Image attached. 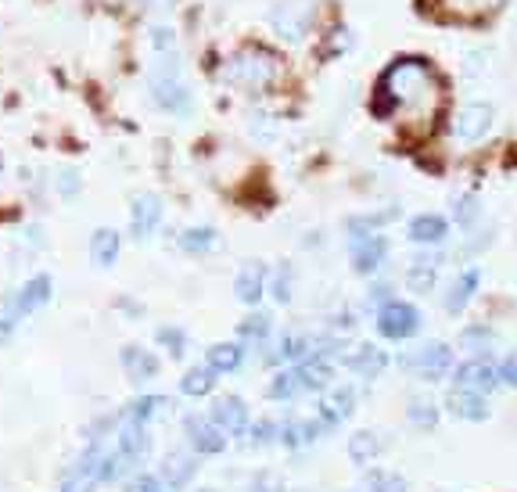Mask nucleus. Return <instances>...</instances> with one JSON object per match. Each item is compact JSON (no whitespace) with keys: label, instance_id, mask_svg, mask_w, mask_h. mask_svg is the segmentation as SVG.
I'll list each match as a JSON object with an SVG mask.
<instances>
[{"label":"nucleus","instance_id":"obj_1","mask_svg":"<svg viewBox=\"0 0 517 492\" xmlns=\"http://www.w3.org/2000/svg\"><path fill=\"white\" fill-rule=\"evenodd\" d=\"M434 101H438L434 72L416 57H399L381 75V101H377L381 115H388L395 108L409 111V115H427V111H434Z\"/></svg>","mask_w":517,"mask_h":492},{"label":"nucleus","instance_id":"obj_2","mask_svg":"<svg viewBox=\"0 0 517 492\" xmlns=\"http://www.w3.org/2000/svg\"><path fill=\"white\" fill-rule=\"evenodd\" d=\"M219 75H223V83L237 86V90H244V93H262V90H269L273 79L280 75V61H276V54H269L266 47H241V50H233V54L223 61Z\"/></svg>","mask_w":517,"mask_h":492},{"label":"nucleus","instance_id":"obj_3","mask_svg":"<svg viewBox=\"0 0 517 492\" xmlns=\"http://www.w3.org/2000/svg\"><path fill=\"white\" fill-rule=\"evenodd\" d=\"M147 90H151V101L172 115H187L190 111V90H187V79H183V65L172 50L158 54L147 68Z\"/></svg>","mask_w":517,"mask_h":492},{"label":"nucleus","instance_id":"obj_4","mask_svg":"<svg viewBox=\"0 0 517 492\" xmlns=\"http://www.w3.org/2000/svg\"><path fill=\"white\" fill-rule=\"evenodd\" d=\"M312 14H316V4L312 0H276L269 7V25L280 40L287 43H298L309 25H312Z\"/></svg>","mask_w":517,"mask_h":492},{"label":"nucleus","instance_id":"obj_5","mask_svg":"<svg viewBox=\"0 0 517 492\" xmlns=\"http://www.w3.org/2000/svg\"><path fill=\"white\" fill-rule=\"evenodd\" d=\"M399 366H406V370L420 373L424 381H438V377H442V373L452 366V348H449V345H442V341H427V345H420V348H413V352L399 356Z\"/></svg>","mask_w":517,"mask_h":492},{"label":"nucleus","instance_id":"obj_6","mask_svg":"<svg viewBox=\"0 0 517 492\" xmlns=\"http://www.w3.org/2000/svg\"><path fill=\"white\" fill-rule=\"evenodd\" d=\"M384 251H388V241L381 233H370V230L348 223V255H352L355 273H373L384 262Z\"/></svg>","mask_w":517,"mask_h":492},{"label":"nucleus","instance_id":"obj_7","mask_svg":"<svg viewBox=\"0 0 517 492\" xmlns=\"http://www.w3.org/2000/svg\"><path fill=\"white\" fill-rule=\"evenodd\" d=\"M377 330L391 341H402V338H413L420 330V312L409 305V302H388L381 305L377 312Z\"/></svg>","mask_w":517,"mask_h":492},{"label":"nucleus","instance_id":"obj_8","mask_svg":"<svg viewBox=\"0 0 517 492\" xmlns=\"http://www.w3.org/2000/svg\"><path fill=\"white\" fill-rule=\"evenodd\" d=\"M488 126H492V108H488V104H463V108L452 115L449 133H452L456 140L470 144V140H481V136L488 133Z\"/></svg>","mask_w":517,"mask_h":492},{"label":"nucleus","instance_id":"obj_9","mask_svg":"<svg viewBox=\"0 0 517 492\" xmlns=\"http://www.w3.org/2000/svg\"><path fill=\"white\" fill-rule=\"evenodd\" d=\"M452 381H456L460 391L485 395V391H492V388L499 384V373H495V366H492L488 359H467V363H460V366L452 370Z\"/></svg>","mask_w":517,"mask_h":492},{"label":"nucleus","instance_id":"obj_10","mask_svg":"<svg viewBox=\"0 0 517 492\" xmlns=\"http://www.w3.org/2000/svg\"><path fill=\"white\" fill-rule=\"evenodd\" d=\"M183 431H187L194 452H201V456H212V452H223V449H226V435H223L212 420H205V417H197V413L183 420Z\"/></svg>","mask_w":517,"mask_h":492},{"label":"nucleus","instance_id":"obj_11","mask_svg":"<svg viewBox=\"0 0 517 492\" xmlns=\"http://www.w3.org/2000/svg\"><path fill=\"white\" fill-rule=\"evenodd\" d=\"M212 424L223 431V435H244L248 431V406H244V399H237V395H226V399H219L215 406H212Z\"/></svg>","mask_w":517,"mask_h":492},{"label":"nucleus","instance_id":"obj_12","mask_svg":"<svg viewBox=\"0 0 517 492\" xmlns=\"http://www.w3.org/2000/svg\"><path fill=\"white\" fill-rule=\"evenodd\" d=\"M144 427H147V424L126 417L122 427H118V435H115V452L126 456L129 463H136V460L147 452V431H144Z\"/></svg>","mask_w":517,"mask_h":492},{"label":"nucleus","instance_id":"obj_13","mask_svg":"<svg viewBox=\"0 0 517 492\" xmlns=\"http://www.w3.org/2000/svg\"><path fill=\"white\" fill-rule=\"evenodd\" d=\"M158 219H162V201H158L154 194H136V198H133V212H129V226H133V233H136V237L154 233Z\"/></svg>","mask_w":517,"mask_h":492},{"label":"nucleus","instance_id":"obj_14","mask_svg":"<svg viewBox=\"0 0 517 492\" xmlns=\"http://www.w3.org/2000/svg\"><path fill=\"white\" fill-rule=\"evenodd\" d=\"M262 291H266V266H262V262H248V266L237 273V280H233V294H237L244 305H258Z\"/></svg>","mask_w":517,"mask_h":492},{"label":"nucleus","instance_id":"obj_15","mask_svg":"<svg viewBox=\"0 0 517 492\" xmlns=\"http://www.w3.org/2000/svg\"><path fill=\"white\" fill-rule=\"evenodd\" d=\"M341 363H345V370H352L359 377H381V370L388 366V356L381 348H373V345H359L355 352L341 356Z\"/></svg>","mask_w":517,"mask_h":492},{"label":"nucleus","instance_id":"obj_16","mask_svg":"<svg viewBox=\"0 0 517 492\" xmlns=\"http://www.w3.org/2000/svg\"><path fill=\"white\" fill-rule=\"evenodd\" d=\"M122 370H126V377L129 381H136V384H144V381H151V377H158V359L147 352V348H136V345H129V348H122Z\"/></svg>","mask_w":517,"mask_h":492},{"label":"nucleus","instance_id":"obj_17","mask_svg":"<svg viewBox=\"0 0 517 492\" xmlns=\"http://www.w3.org/2000/svg\"><path fill=\"white\" fill-rule=\"evenodd\" d=\"M352 402H355L352 388H334L330 395H323V402H320V420H323V427L345 424V420L352 417Z\"/></svg>","mask_w":517,"mask_h":492},{"label":"nucleus","instance_id":"obj_18","mask_svg":"<svg viewBox=\"0 0 517 492\" xmlns=\"http://www.w3.org/2000/svg\"><path fill=\"white\" fill-rule=\"evenodd\" d=\"M445 409H449L452 417H460V420H485V417H488V402H485V395L460 391V388H452V391L445 395Z\"/></svg>","mask_w":517,"mask_h":492},{"label":"nucleus","instance_id":"obj_19","mask_svg":"<svg viewBox=\"0 0 517 492\" xmlns=\"http://www.w3.org/2000/svg\"><path fill=\"white\" fill-rule=\"evenodd\" d=\"M194 474H197V463L190 452H169L162 460V485L165 488H183V485H190Z\"/></svg>","mask_w":517,"mask_h":492},{"label":"nucleus","instance_id":"obj_20","mask_svg":"<svg viewBox=\"0 0 517 492\" xmlns=\"http://www.w3.org/2000/svg\"><path fill=\"white\" fill-rule=\"evenodd\" d=\"M445 233H449V223L434 212H424L409 223V241H416V244H442Z\"/></svg>","mask_w":517,"mask_h":492},{"label":"nucleus","instance_id":"obj_21","mask_svg":"<svg viewBox=\"0 0 517 492\" xmlns=\"http://www.w3.org/2000/svg\"><path fill=\"white\" fill-rule=\"evenodd\" d=\"M478 284H481V273H478V266L463 269V273L452 280V291H449V298H445V309H449L452 316H456V312H463V309H467V302L474 298Z\"/></svg>","mask_w":517,"mask_h":492},{"label":"nucleus","instance_id":"obj_22","mask_svg":"<svg viewBox=\"0 0 517 492\" xmlns=\"http://www.w3.org/2000/svg\"><path fill=\"white\" fill-rule=\"evenodd\" d=\"M50 298V277H32L18 294H14V305H18V316H25V312H36L43 302Z\"/></svg>","mask_w":517,"mask_h":492},{"label":"nucleus","instance_id":"obj_23","mask_svg":"<svg viewBox=\"0 0 517 492\" xmlns=\"http://www.w3.org/2000/svg\"><path fill=\"white\" fill-rule=\"evenodd\" d=\"M205 366L215 370V373H230L241 366V345H230V341H219L205 352Z\"/></svg>","mask_w":517,"mask_h":492},{"label":"nucleus","instance_id":"obj_24","mask_svg":"<svg viewBox=\"0 0 517 492\" xmlns=\"http://www.w3.org/2000/svg\"><path fill=\"white\" fill-rule=\"evenodd\" d=\"M302 391H309V384H305V377H302L298 366H291V370H284V373H276L269 381V399H294Z\"/></svg>","mask_w":517,"mask_h":492},{"label":"nucleus","instance_id":"obj_25","mask_svg":"<svg viewBox=\"0 0 517 492\" xmlns=\"http://www.w3.org/2000/svg\"><path fill=\"white\" fill-rule=\"evenodd\" d=\"M320 431H323V420H291V424L280 427V442H284L287 449H298V445L312 442Z\"/></svg>","mask_w":517,"mask_h":492},{"label":"nucleus","instance_id":"obj_26","mask_svg":"<svg viewBox=\"0 0 517 492\" xmlns=\"http://www.w3.org/2000/svg\"><path fill=\"white\" fill-rule=\"evenodd\" d=\"M90 255H93L97 266H111V262L118 259V233L101 226V230L90 237Z\"/></svg>","mask_w":517,"mask_h":492},{"label":"nucleus","instance_id":"obj_27","mask_svg":"<svg viewBox=\"0 0 517 492\" xmlns=\"http://www.w3.org/2000/svg\"><path fill=\"white\" fill-rule=\"evenodd\" d=\"M212 388H215V370H208V366H194V370H187L183 381H180V391H183V395H194V399L208 395Z\"/></svg>","mask_w":517,"mask_h":492},{"label":"nucleus","instance_id":"obj_28","mask_svg":"<svg viewBox=\"0 0 517 492\" xmlns=\"http://www.w3.org/2000/svg\"><path fill=\"white\" fill-rule=\"evenodd\" d=\"M381 438L373 435V431H355L352 438H348V456H352V463H370L377 452H381Z\"/></svg>","mask_w":517,"mask_h":492},{"label":"nucleus","instance_id":"obj_29","mask_svg":"<svg viewBox=\"0 0 517 492\" xmlns=\"http://www.w3.org/2000/svg\"><path fill=\"white\" fill-rule=\"evenodd\" d=\"M406 420H409L413 427H420V431H431V427L438 424V406H434L431 399H413V402L406 406Z\"/></svg>","mask_w":517,"mask_h":492},{"label":"nucleus","instance_id":"obj_30","mask_svg":"<svg viewBox=\"0 0 517 492\" xmlns=\"http://www.w3.org/2000/svg\"><path fill=\"white\" fill-rule=\"evenodd\" d=\"M212 244H215V230H212V226H190V230L180 233V248L190 251V255H201V251H208Z\"/></svg>","mask_w":517,"mask_h":492},{"label":"nucleus","instance_id":"obj_31","mask_svg":"<svg viewBox=\"0 0 517 492\" xmlns=\"http://www.w3.org/2000/svg\"><path fill=\"white\" fill-rule=\"evenodd\" d=\"M101 481V474L93 470V467H83V463H75L68 474H65V481H61V492H93V485Z\"/></svg>","mask_w":517,"mask_h":492},{"label":"nucleus","instance_id":"obj_32","mask_svg":"<svg viewBox=\"0 0 517 492\" xmlns=\"http://www.w3.org/2000/svg\"><path fill=\"white\" fill-rule=\"evenodd\" d=\"M248 136H251L255 144H269V140L276 136V122H273V115H266V111H251V115H248Z\"/></svg>","mask_w":517,"mask_h":492},{"label":"nucleus","instance_id":"obj_33","mask_svg":"<svg viewBox=\"0 0 517 492\" xmlns=\"http://www.w3.org/2000/svg\"><path fill=\"white\" fill-rule=\"evenodd\" d=\"M434 266H438L434 259H416V266L406 273L409 287H413V291H420V294H424V291H431V287H434Z\"/></svg>","mask_w":517,"mask_h":492},{"label":"nucleus","instance_id":"obj_34","mask_svg":"<svg viewBox=\"0 0 517 492\" xmlns=\"http://www.w3.org/2000/svg\"><path fill=\"white\" fill-rule=\"evenodd\" d=\"M165 406H169V399H162V395H144V399H136V402H133L129 417H133V420H140V424H147V420H151V417H158Z\"/></svg>","mask_w":517,"mask_h":492},{"label":"nucleus","instance_id":"obj_35","mask_svg":"<svg viewBox=\"0 0 517 492\" xmlns=\"http://www.w3.org/2000/svg\"><path fill=\"white\" fill-rule=\"evenodd\" d=\"M366 492H406V481H402V474L373 470V474L366 478Z\"/></svg>","mask_w":517,"mask_h":492},{"label":"nucleus","instance_id":"obj_36","mask_svg":"<svg viewBox=\"0 0 517 492\" xmlns=\"http://www.w3.org/2000/svg\"><path fill=\"white\" fill-rule=\"evenodd\" d=\"M460 345H463V348H474V352H485V348L492 345V330H488V327H481V323H474V327H463V334H460Z\"/></svg>","mask_w":517,"mask_h":492},{"label":"nucleus","instance_id":"obj_37","mask_svg":"<svg viewBox=\"0 0 517 492\" xmlns=\"http://www.w3.org/2000/svg\"><path fill=\"white\" fill-rule=\"evenodd\" d=\"M442 4L456 14H485V11H495L503 0H442Z\"/></svg>","mask_w":517,"mask_h":492},{"label":"nucleus","instance_id":"obj_38","mask_svg":"<svg viewBox=\"0 0 517 492\" xmlns=\"http://www.w3.org/2000/svg\"><path fill=\"white\" fill-rule=\"evenodd\" d=\"M158 345H165L169 348V356H183V345H187V338H183V330L180 327H162L158 330Z\"/></svg>","mask_w":517,"mask_h":492},{"label":"nucleus","instance_id":"obj_39","mask_svg":"<svg viewBox=\"0 0 517 492\" xmlns=\"http://www.w3.org/2000/svg\"><path fill=\"white\" fill-rule=\"evenodd\" d=\"M269 327H273L269 316H262V312H258V316H248V320L241 323V338H258V341H262V338L269 334Z\"/></svg>","mask_w":517,"mask_h":492},{"label":"nucleus","instance_id":"obj_40","mask_svg":"<svg viewBox=\"0 0 517 492\" xmlns=\"http://www.w3.org/2000/svg\"><path fill=\"white\" fill-rule=\"evenodd\" d=\"M251 492H284V478L273 470H258L251 478Z\"/></svg>","mask_w":517,"mask_h":492},{"label":"nucleus","instance_id":"obj_41","mask_svg":"<svg viewBox=\"0 0 517 492\" xmlns=\"http://www.w3.org/2000/svg\"><path fill=\"white\" fill-rule=\"evenodd\" d=\"M273 298H276V302H287V298H291V273H287V266H280L276 277H273Z\"/></svg>","mask_w":517,"mask_h":492},{"label":"nucleus","instance_id":"obj_42","mask_svg":"<svg viewBox=\"0 0 517 492\" xmlns=\"http://www.w3.org/2000/svg\"><path fill=\"white\" fill-rule=\"evenodd\" d=\"M14 320H22V316H18L14 298H0V334H4V330H11V327H14Z\"/></svg>","mask_w":517,"mask_h":492},{"label":"nucleus","instance_id":"obj_43","mask_svg":"<svg viewBox=\"0 0 517 492\" xmlns=\"http://www.w3.org/2000/svg\"><path fill=\"white\" fill-rule=\"evenodd\" d=\"M276 438V424H269V420H258L255 427H251V442L255 445H269Z\"/></svg>","mask_w":517,"mask_h":492},{"label":"nucleus","instance_id":"obj_44","mask_svg":"<svg viewBox=\"0 0 517 492\" xmlns=\"http://www.w3.org/2000/svg\"><path fill=\"white\" fill-rule=\"evenodd\" d=\"M499 384H510V388H517V356H506L503 363H499Z\"/></svg>","mask_w":517,"mask_h":492},{"label":"nucleus","instance_id":"obj_45","mask_svg":"<svg viewBox=\"0 0 517 492\" xmlns=\"http://www.w3.org/2000/svg\"><path fill=\"white\" fill-rule=\"evenodd\" d=\"M172 40H176V36H172V29H165V25L151 29V47H154L158 54H165V50L172 47Z\"/></svg>","mask_w":517,"mask_h":492},{"label":"nucleus","instance_id":"obj_46","mask_svg":"<svg viewBox=\"0 0 517 492\" xmlns=\"http://www.w3.org/2000/svg\"><path fill=\"white\" fill-rule=\"evenodd\" d=\"M474 215H478V205H474V198H463V201H456V223H460V226H467Z\"/></svg>","mask_w":517,"mask_h":492},{"label":"nucleus","instance_id":"obj_47","mask_svg":"<svg viewBox=\"0 0 517 492\" xmlns=\"http://www.w3.org/2000/svg\"><path fill=\"white\" fill-rule=\"evenodd\" d=\"M57 190H61L65 198H72V194L79 190V176H75L72 169H68V172H61V176H57Z\"/></svg>","mask_w":517,"mask_h":492},{"label":"nucleus","instance_id":"obj_48","mask_svg":"<svg viewBox=\"0 0 517 492\" xmlns=\"http://www.w3.org/2000/svg\"><path fill=\"white\" fill-rule=\"evenodd\" d=\"M136 492H165V485L154 481V478H140V481H136Z\"/></svg>","mask_w":517,"mask_h":492},{"label":"nucleus","instance_id":"obj_49","mask_svg":"<svg viewBox=\"0 0 517 492\" xmlns=\"http://www.w3.org/2000/svg\"><path fill=\"white\" fill-rule=\"evenodd\" d=\"M366 298H370V305H373V302H377V305H388V302H384V298H388V287H384V284H377V287H370V294H366Z\"/></svg>","mask_w":517,"mask_h":492},{"label":"nucleus","instance_id":"obj_50","mask_svg":"<svg viewBox=\"0 0 517 492\" xmlns=\"http://www.w3.org/2000/svg\"><path fill=\"white\" fill-rule=\"evenodd\" d=\"M144 7H172V0H140Z\"/></svg>","mask_w":517,"mask_h":492},{"label":"nucleus","instance_id":"obj_51","mask_svg":"<svg viewBox=\"0 0 517 492\" xmlns=\"http://www.w3.org/2000/svg\"><path fill=\"white\" fill-rule=\"evenodd\" d=\"M201 492H215V488H201Z\"/></svg>","mask_w":517,"mask_h":492}]
</instances>
